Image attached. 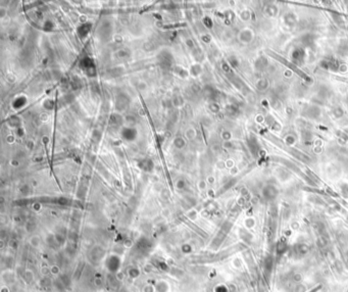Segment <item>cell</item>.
I'll list each match as a JSON object with an SVG mask.
<instances>
[{
  "mask_svg": "<svg viewBox=\"0 0 348 292\" xmlns=\"http://www.w3.org/2000/svg\"><path fill=\"white\" fill-rule=\"evenodd\" d=\"M173 144L177 149H183L186 146L185 137H176L173 141Z\"/></svg>",
  "mask_w": 348,
  "mask_h": 292,
  "instance_id": "1",
  "label": "cell"
},
{
  "mask_svg": "<svg viewBox=\"0 0 348 292\" xmlns=\"http://www.w3.org/2000/svg\"><path fill=\"white\" fill-rule=\"evenodd\" d=\"M184 136H185L186 140H188V141H192V140H194L196 138V136H197V132H196V130L194 128H188L185 131Z\"/></svg>",
  "mask_w": 348,
  "mask_h": 292,
  "instance_id": "2",
  "label": "cell"
},
{
  "mask_svg": "<svg viewBox=\"0 0 348 292\" xmlns=\"http://www.w3.org/2000/svg\"><path fill=\"white\" fill-rule=\"evenodd\" d=\"M6 16H7V9L4 6H0V20H3Z\"/></svg>",
  "mask_w": 348,
  "mask_h": 292,
  "instance_id": "3",
  "label": "cell"
},
{
  "mask_svg": "<svg viewBox=\"0 0 348 292\" xmlns=\"http://www.w3.org/2000/svg\"><path fill=\"white\" fill-rule=\"evenodd\" d=\"M117 54H118V57H119V58H125V57H127V56H128V52H127L126 50H119Z\"/></svg>",
  "mask_w": 348,
  "mask_h": 292,
  "instance_id": "4",
  "label": "cell"
},
{
  "mask_svg": "<svg viewBox=\"0 0 348 292\" xmlns=\"http://www.w3.org/2000/svg\"><path fill=\"white\" fill-rule=\"evenodd\" d=\"M123 37L121 36V35H114V42H117V43H121V42H123Z\"/></svg>",
  "mask_w": 348,
  "mask_h": 292,
  "instance_id": "5",
  "label": "cell"
},
{
  "mask_svg": "<svg viewBox=\"0 0 348 292\" xmlns=\"http://www.w3.org/2000/svg\"><path fill=\"white\" fill-rule=\"evenodd\" d=\"M221 137H223L224 140H230L231 139V133H229V132H224L223 135H221Z\"/></svg>",
  "mask_w": 348,
  "mask_h": 292,
  "instance_id": "6",
  "label": "cell"
},
{
  "mask_svg": "<svg viewBox=\"0 0 348 292\" xmlns=\"http://www.w3.org/2000/svg\"><path fill=\"white\" fill-rule=\"evenodd\" d=\"M138 87H139L140 90H146L147 89V84L144 83V82H140L138 84Z\"/></svg>",
  "mask_w": 348,
  "mask_h": 292,
  "instance_id": "7",
  "label": "cell"
},
{
  "mask_svg": "<svg viewBox=\"0 0 348 292\" xmlns=\"http://www.w3.org/2000/svg\"><path fill=\"white\" fill-rule=\"evenodd\" d=\"M40 118L42 119V121H43V122H46L47 119H48V115H47L46 114H42V115H40Z\"/></svg>",
  "mask_w": 348,
  "mask_h": 292,
  "instance_id": "8",
  "label": "cell"
},
{
  "mask_svg": "<svg viewBox=\"0 0 348 292\" xmlns=\"http://www.w3.org/2000/svg\"><path fill=\"white\" fill-rule=\"evenodd\" d=\"M79 20H80V22L84 23V22H86V20H87V16H81L79 17Z\"/></svg>",
  "mask_w": 348,
  "mask_h": 292,
  "instance_id": "9",
  "label": "cell"
},
{
  "mask_svg": "<svg viewBox=\"0 0 348 292\" xmlns=\"http://www.w3.org/2000/svg\"><path fill=\"white\" fill-rule=\"evenodd\" d=\"M13 79H16V77L13 76V75H10V74H9V75H7V80H9L10 82H13V81H15Z\"/></svg>",
  "mask_w": 348,
  "mask_h": 292,
  "instance_id": "10",
  "label": "cell"
},
{
  "mask_svg": "<svg viewBox=\"0 0 348 292\" xmlns=\"http://www.w3.org/2000/svg\"><path fill=\"white\" fill-rule=\"evenodd\" d=\"M186 43H187V45L189 44V45H190V47H193V46H194V45H193V42H192L191 39H188L187 41H186Z\"/></svg>",
  "mask_w": 348,
  "mask_h": 292,
  "instance_id": "11",
  "label": "cell"
},
{
  "mask_svg": "<svg viewBox=\"0 0 348 292\" xmlns=\"http://www.w3.org/2000/svg\"><path fill=\"white\" fill-rule=\"evenodd\" d=\"M205 183L204 182H200V184H199V187H200V189H204L205 188Z\"/></svg>",
  "mask_w": 348,
  "mask_h": 292,
  "instance_id": "12",
  "label": "cell"
}]
</instances>
